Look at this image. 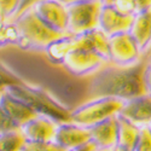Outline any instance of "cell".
<instances>
[{
	"mask_svg": "<svg viewBox=\"0 0 151 151\" xmlns=\"http://www.w3.org/2000/svg\"><path fill=\"white\" fill-rule=\"evenodd\" d=\"M147 63V55L133 65H115L108 63L104 68L88 78V99L110 97L126 102L145 93L144 73Z\"/></svg>",
	"mask_w": 151,
	"mask_h": 151,
	"instance_id": "obj_1",
	"label": "cell"
},
{
	"mask_svg": "<svg viewBox=\"0 0 151 151\" xmlns=\"http://www.w3.org/2000/svg\"><path fill=\"white\" fill-rule=\"evenodd\" d=\"M6 91L29 105L36 114L45 115L56 122L70 121L71 109L60 103L58 99H56L44 88L32 86L24 81L18 85L9 86Z\"/></svg>",
	"mask_w": 151,
	"mask_h": 151,
	"instance_id": "obj_2",
	"label": "cell"
},
{
	"mask_svg": "<svg viewBox=\"0 0 151 151\" xmlns=\"http://www.w3.org/2000/svg\"><path fill=\"white\" fill-rule=\"evenodd\" d=\"M18 28L21 42L19 47L26 51H42L46 46L64 34H59L45 24L33 9L22 12L15 19Z\"/></svg>",
	"mask_w": 151,
	"mask_h": 151,
	"instance_id": "obj_3",
	"label": "cell"
},
{
	"mask_svg": "<svg viewBox=\"0 0 151 151\" xmlns=\"http://www.w3.org/2000/svg\"><path fill=\"white\" fill-rule=\"evenodd\" d=\"M123 103L121 99L110 97L90 98L71 109L70 121L85 128H90L104 120L119 115Z\"/></svg>",
	"mask_w": 151,
	"mask_h": 151,
	"instance_id": "obj_4",
	"label": "cell"
},
{
	"mask_svg": "<svg viewBox=\"0 0 151 151\" xmlns=\"http://www.w3.org/2000/svg\"><path fill=\"white\" fill-rule=\"evenodd\" d=\"M103 0H80L67 5L68 30L67 34L76 35L98 28Z\"/></svg>",
	"mask_w": 151,
	"mask_h": 151,
	"instance_id": "obj_5",
	"label": "cell"
},
{
	"mask_svg": "<svg viewBox=\"0 0 151 151\" xmlns=\"http://www.w3.org/2000/svg\"><path fill=\"white\" fill-rule=\"evenodd\" d=\"M109 63L106 58L86 50L74 48L67 56L62 68L76 79H88Z\"/></svg>",
	"mask_w": 151,
	"mask_h": 151,
	"instance_id": "obj_6",
	"label": "cell"
},
{
	"mask_svg": "<svg viewBox=\"0 0 151 151\" xmlns=\"http://www.w3.org/2000/svg\"><path fill=\"white\" fill-rule=\"evenodd\" d=\"M145 55L129 32L109 36V63L111 64L133 65L140 62Z\"/></svg>",
	"mask_w": 151,
	"mask_h": 151,
	"instance_id": "obj_7",
	"label": "cell"
},
{
	"mask_svg": "<svg viewBox=\"0 0 151 151\" xmlns=\"http://www.w3.org/2000/svg\"><path fill=\"white\" fill-rule=\"evenodd\" d=\"M39 18L59 34H67L68 10L67 5L58 0H41L32 7Z\"/></svg>",
	"mask_w": 151,
	"mask_h": 151,
	"instance_id": "obj_8",
	"label": "cell"
},
{
	"mask_svg": "<svg viewBox=\"0 0 151 151\" xmlns=\"http://www.w3.org/2000/svg\"><path fill=\"white\" fill-rule=\"evenodd\" d=\"M53 142L65 150L78 147L91 142L90 129L71 121L58 122Z\"/></svg>",
	"mask_w": 151,
	"mask_h": 151,
	"instance_id": "obj_9",
	"label": "cell"
},
{
	"mask_svg": "<svg viewBox=\"0 0 151 151\" xmlns=\"http://www.w3.org/2000/svg\"><path fill=\"white\" fill-rule=\"evenodd\" d=\"M121 116L138 124L139 127L151 124V93L145 92L126 100L120 111Z\"/></svg>",
	"mask_w": 151,
	"mask_h": 151,
	"instance_id": "obj_10",
	"label": "cell"
},
{
	"mask_svg": "<svg viewBox=\"0 0 151 151\" xmlns=\"http://www.w3.org/2000/svg\"><path fill=\"white\" fill-rule=\"evenodd\" d=\"M57 123L45 115L34 116L21 127L22 133L29 142H52L55 138Z\"/></svg>",
	"mask_w": 151,
	"mask_h": 151,
	"instance_id": "obj_11",
	"label": "cell"
},
{
	"mask_svg": "<svg viewBox=\"0 0 151 151\" xmlns=\"http://www.w3.org/2000/svg\"><path fill=\"white\" fill-rule=\"evenodd\" d=\"M133 17L122 15L111 4L104 3L102 11H100L98 28L102 32H104L108 36L115 35L122 32H128L131 28Z\"/></svg>",
	"mask_w": 151,
	"mask_h": 151,
	"instance_id": "obj_12",
	"label": "cell"
},
{
	"mask_svg": "<svg viewBox=\"0 0 151 151\" xmlns=\"http://www.w3.org/2000/svg\"><path fill=\"white\" fill-rule=\"evenodd\" d=\"M73 37L74 48L98 53L109 60V36L99 28L73 35Z\"/></svg>",
	"mask_w": 151,
	"mask_h": 151,
	"instance_id": "obj_13",
	"label": "cell"
},
{
	"mask_svg": "<svg viewBox=\"0 0 151 151\" xmlns=\"http://www.w3.org/2000/svg\"><path fill=\"white\" fill-rule=\"evenodd\" d=\"M0 106L10 120L14 121L19 128L37 115L29 105L9 93L6 90L0 93Z\"/></svg>",
	"mask_w": 151,
	"mask_h": 151,
	"instance_id": "obj_14",
	"label": "cell"
},
{
	"mask_svg": "<svg viewBox=\"0 0 151 151\" xmlns=\"http://www.w3.org/2000/svg\"><path fill=\"white\" fill-rule=\"evenodd\" d=\"M91 142L97 149L112 150L117 145V115L88 128Z\"/></svg>",
	"mask_w": 151,
	"mask_h": 151,
	"instance_id": "obj_15",
	"label": "cell"
},
{
	"mask_svg": "<svg viewBox=\"0 0 151 151\" xmlns=\"http://www.w3.org/2000/svg\"><path fill=\"white\" fill-rule=\"evenodd\" d=\"M129 34L144 53L151 48V9L140 11L133 17Z\"/></svg>",
	"mask_w": 151,
	"mask_h": 151,
	"instance_id": "obj_16",
	"label": "cell"
},
{
	"mask_svg": "<svg viewBox=\"0 0 151 151\" xmlns=\"http://www.w3.org/2000/svg\"><path fill=\"white\" fill-rule=\"evenodd\" d=\"M74 50V37L70 34H64L59 36L58 39L50 42L46 48L44 50V53L50 63L53 65H60L64 63L67 56Z\"/></svg>",
	"mask_w": 151,
	"mask_h": 151,
	"instance_id": "obj_17",
	"label": "cell"
},
{
	"mask_svg": "<svg viewBox=\"0 0 151 151\" xmlns=\"http://www.w3.org/2000/svg\"><path fill=\"white\" fill-rule=\"evenodd\" d=\"M139 132L140 127L138 124L117 115V145L133 150Z\"/></svg>",
	"mask_w": 151,
	"mask_h": 151,
	"instance_id": "obj_18",
	"label": "cell"
},
{
	"mask_svg": "<svg viewBox=\"0 0 151 151\" xmlns=\"http://www.w3.org/2000/svg\"><path fill=\"white\" fill-rule=\"evenodd\" d=\"M21 36L15 21L0 19V48L9 46L19 47Z\"/></svg>",
	"mask_w": 151,
	"mask_h": 151,
	"instance_id": "obj_19",
	"label": "cell"
},
{
	"mask_svg": "<svg viewBox=\"0 0 151 151\" xmlns=\"http://www.w3.org/2000/svg\"><path fill=\"white\" fill-rule=\"evenodd\" d=\"M26 140L21 128L0 132V151H22Z\"/></svg>",
	"mask_w": 151,
	"mask_h": 151,
	"instance_id": "obj_20",
	"label": "cell"
},
{
	"mask_svg": "<svg viewBox=\"0 0 151 151\" xmlns=\"http://www.w3.org/2000/svg\"><path fill=\"white\" fill-rule=\"evenodd\" d=\"M24 82L18 75H16L10 68H7L3 62H0V93L6 90L9 86L18 85Z\"/></svg>",
	"mask_w": 151,
	"mask_h": 151,
	"instance_id": "obj_21",
	"label": "cell"
},
{
	"mask_svg": "<svg viewBox=\"0 0 151 151\" xmlns=\"http://www.w3.org/2000/svg\"><path fill=\"white\" fill-rule=\"evenodd\" d=\"M21 5V0H0V19L14 21Z\"/></svg>",
	"mask_w": 151,
	"mask_h": 151,
	"instance_id": "obj_22",
	"label": "cell"
},
{
	"mask_svg": "<svg viewBox=\"0 0 151 151\" xmlns=\"http://www.w3.org/2000/svg\"><path fill=\"white\" fill-rule=\"evenodd\" d=\"M22 151H68L52 142H29L26 140Z\"/></svg>",
	"mask_w": 151,
	"mask_h": 151,
	"instance_id": "obj_23",
	"label": "cell"
},
{
	"mask_svg": "<svg viewBox=\"0 0 151 151\" xmlns=\"http://www.w3.org/2000/svg\"><path fill=\"white\" fill-rule=\"evenodd\" d=\"M133 151H151V127L144 126L140 127V132L138 135L137 143L133 147Z\"/></svg>",
	"mask_w": 151,
	"mask_h": 151,
	"instance_id": "obj_24",
	"label": "cell"
},
{
	"mask_svg": "<svg viewBox=\"0 0 151 151\" xmlns=\"http://www.w3.org/2000/svg\"><path fill=\"white\" fill-rule=\"evenodd\" d=\"M120 14L124 15V16H135L138 14V9H137V4L134 0H112L111 3Z\"/></svg>",
	"mask_w": 151,
	"mask_h": 151,
	"instance_id": "obj_25",
	"label": "cell"
},
{
	"mask_svg": "<svg viewBox=\"0 0 151 151\" xmlns=\"http://www.w3.org/2000/svg\"><path fill=\"white\" fill-rule=\"evenodd\" d=\"M16 128H19V127L12 120H10V117L5 114L1 106H0V132H6V131L16 129Z\"/></svg>",
	"mask_w": 151,
	"mask_h": 151,
	"instance_id": "obj_26",
	"label": "cell"
},
{
	"mask_svg": "<svg viewBox=\"0 0 151 151\" xmlns=\"http://www.w3.org/2000/svg\"><path fill=\"white\" fill-rule=\"evenodd\" d=\"M144 82H145V90H146V92L151 93V62H150V60H149V63H147L146 68H145Z\"/></svg>",
	"mask_w": 151,
	"mask_h": 151,
	"instance_id": "obj_27",
	"label": "cell"
},
{
	"mask_svg": "<svg viewBox=\"0 0 151 151\" xmlns=\"http://www.w3.org/2000/svg\"><path fill=\"white\" fill-rule=\"evenodd\" d=\"M41 0H21V5H19V10H18V15H21L22 12L27 11L29 9H32L34 5H36ZM17 15V16H18Z\"/></svg>",
	"mask_w": 151,
	"mask_h": 151,
	"instance_id": "obj_28",
	"label": "cell"
},
{
	"mask_svg": "<svg viewBox=\"0 0 151 151\" xmlns=\"http://www.w3.org/2000/svg\"><path fill=\"white\" fill-rule=\"evenodd\" d=\"M137 4V9L138 12L140 11H145V10H150L151 9V0H134Z\"/></svg>",
	"mask_w": 151,
	"mask_h": 151,
	"instance_id": "obj_29",
	"label": "cell"
},
{
	"mask_svg": "<svg viewBox=\"0 0 151 151\" xmlns=\"http://www.w3.org/2000/svg\"><path fill=\"white\" fill-rule=\"evenodd\" d=\"M97 147L94 146V144L92 142H88V143H86L83 145H80L78 147H74V149H70L68 151H94Z\"/></svg>",
	"mask_w": 151,
	"mask_h": 151,
	"instance_id": "obj_30",
	"label": "cell"
},
{
	"mask_svg": "<svg viewBox=\"0 0 151 151\" xmlns=\"http://www.w3.org/2000/svg\"><path fill=\"white\" fill-rule=\"evenodd\" d=\"M111 151H133L132 149H127V147H123V146H120V145H116Z\"/></svg>",
	"mask_w": 151,
	"mask_h": 151,
	"instance_id": "obj_31",
	"label": "cell"
},
{
	"mask_svg": "<svg viewBox=\"0 0 151 151\" xmlns=\"http://www.w3.org/2000/svg\"><path fill=\"white\" fill-rule=\"evenodd\" d=\"M59 3L62 4H64V5H70L73 3H76V1H80V0H58Z\"/></svg>",
	"mask_w": 151,
	"mask_h": 151,
	"instance_id": "obj_32",
	"label": "cell"
},
{
	"mask_svg": "<svg viewBox=\"0 0 151 151\" xmlns=\"http://www.w3.org/2000/svg\"><path fill=\"white\" fill-rule=\"evenodd\" d=\"M146 55H147V57H149V60L151 62V48L149 50V52H146Z\"/></svg>",
	"mask_w": 151,
	"mask_h": 151,
	"instance_id": "obj_33",
	"label": "cell"
},
{
	"mask_svg": "<svg viewBox=\"0 0 151 151\" xmlns=\"http://www.w3.org/2000/svg\"><path fill=\"white\" fill-rule=\"evenodd\" d=\"M111 1H112V0H103V3H105V4H109Z\"/></svg>",
	"mask_w": 151,
	"mask_h": 151,
	"instance_id": "obj_34",
	"label": "cell"
},
{
	"mask_svg": "<svg viewBox=\"0 0 151 151\" xmlns=\"http://www.w3.org/2000/svg\"><path fill=\"white\" fill-rule=\"evenodd\" d=\"M94 151H111V150H100V149H96Z\"/></svg>",
	"mask_w": 151,
	"mask_h": 151,
	"instance_id": "obj_35",
	"label": "cell"
},
{
	"mask_svg": "<svg viewBox=\"0 0 151 151\" xmlns=\"http://www.w3.org/2000/svg\"><path fill=\"white\" fill-rule=\"evenodd\" d=\"M150 127H151V124H150Z\"/></svg>",
	"mask_w": 151,
	"mask_h": 151,
	"instance_id": "obj_36",
	"label": "cell"
}]
</instances>
